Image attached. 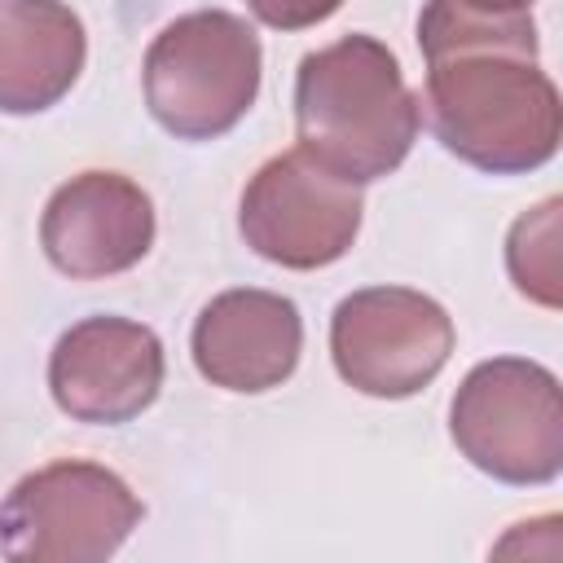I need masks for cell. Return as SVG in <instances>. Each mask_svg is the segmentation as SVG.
Returning a JSON list of instances; mask_svg holds the SVG:
<instances>
[{
	"instance_id": "5b68a950",
	"label": "cell",
	"mask_w": 563,
	"mask_h": 563,
	"mask_svg": "<svg viewBox=\"0 0 563 563\" xmlns=\"http://www.w3.org/2000/svg\"><path fill=\"white\" fill-rule=\"evenodd\" d=\"M145 519L141 497L101 462H48L0 501V559L101 563Z\"/></svg>"
},
{
	"instance_id": "ba28073f",
	"label": "cell",
	"mask_w": 563,
	"mask_h": 563,
	"mask_svg": "<svg viewBox=\"0 0 563 563\" xmlns=\"http://www.w3.org/2000/svg\"><path fill=\"white\" fill-rule=\"evenodd\" d=\"M163 339L132 317H84L48 352V391L75 422L119 427L141 418L163 391Z\"/></svg>"
},
{
	"instance_id": "7a4b0ae2",
	"label": "cell",
	"mask_w": 563,
	"mask_h": 563,
	"mask_svg": "<svg viewBox=\"0 0 563 563\" xmlns=\"http://www.w3.org/2000/svg\"><path fill=\"white\" fill-rule=\"evenodd\" d=\"M418 123L422 110L396 53L365 31L308 53L295 70V150L347 185L391 176L409 158Z\"/></svg>"
},
{
	"instance_id": "4fadbf2b",
	"label": "cell",
	"mask_w": 563,
	"mask_h": 563,
	"mask_svg": "<svg viewBox=\"0 0 563 563\" xmlns=\"http://www.w3.org/2000/svg\"><path fill=\"white\" fill-rule=\"evenodd\" d=\"M343 0H246V9L255 13V22L273 26V31H308L325 18L339 13Z\"/></svg>"
},
{
	"instance_id": "5bb4252c",
	"label": "cell",
	"mask_w": 563,
	"mask_h": 563,
	"mask_svg": "<svg viewBox=\"0 0 563 563\" xmlns=\"http://www.w3.org/2000/svg\"><path fill=\"white\" fill-rule=\"evenodd\" d=\"M466 13H484V18H510V13H528L537 0H453Z\"/></svg>"
},
{
	"instance_id": "30bf717a",
	"label": "cell",
	"mask_w": 563,
	"mask_h": 563,
	"mask_svg": "<svg viewBox=\"0 0 563 563\" xmlns=\"http://www.w3.org/2000/svg\"><path fill=\"white\" fill-rule=\"evenodd\" d=\"M198 374L238 396H260L282 387L303 352V317L295 299L260 286H238L216 295L189 334Z\"/></svg>"
},
{
	"instance_id": "8992f818",
	"label": "cell",
	"mask_w": 563,
	"mask_h": 563,
	"mask_svg": "<svg viewBox=\"0 0 563 563\" xmlns=\"http://www.w3.org/2000/svg\"><path fill=\"white\" fill-rule=\"evenodd\" d=\"M453 317L422 290L365 286L330 317V356L347 387L374 400L418 396L453 356Z\"/></svg>"
},
{
	"instance_id": "8fae6325",
	"label": "cell",
	"mask_w": 563,
	"mask_h": 563,
	"mask_svg": "<svg viewBox=\"0 0 563 563\" xmlns=\"http://www.w3.org/2000/svg\"><path fill=\"white\" fill-rule=\"evenodd\" d=\"M88 62V31L62 0H0V114L57 106Z\"/></svg>"
},
{
	"instance_id": "9c48e42d",
	"label": "cell",
	"mask_w": 563,
	"mask_h": 563,
	"mask_svg": "<svg viewBox=\"0 0 563 563\" xmlns=\"http://www.w3.org/2000/svg\"><path fill=\"white\" fill-rule=\"evenodd\" d=\"M40 246L75 282L128 273L154 246V202L123 172H79L44 202Z\"/></svg>"
},
{
	"instance_id": "7c38bea8",
	"label": "cell",
	"mask_w": 563,
	"mask_h": 563,
	"mask_svg": "<svg viewBox=\"0 0 563 563\" xmlns=\"http://www.w3.org/2000/svg\"><path fill=\"white\" fill-rule=\"evenodd\" d=\"M559 211H563V202L545 198L532 211H523L506 233V268H510L515 290L550 312L563 303V295H559Z\"/></svg>"
},
{
	"instance_id": "6da1fadb",
	"label": "cell",
	"mask_w": 563,
	"mask_h": 563,
	"mask_svg": "<svg viewBox=\"0 0 563 563\" xmlns=\"http://www.w3.org/2000/svg\"><path fill=\"white\" fill-rule=\"evenodd\" d=\"M418 48L427 57L418 110L453 158L488 176H523L559 154L563 106L537 66L528 13L484 18L453 0H427Z\"/></svg>"
},
{
	"instance_id": "52a82bcc",
	"label": "cell",
	"mask_w": 563,
	"mask_h": 563,
	"mask_svg": "<svg viewBox=\"0 0 563 563\" xmlns=\"http://www.w3.org/2000/svg\"><path fill=\"white\" fill-rule=\"evenodd\" d=\"M361 216V185L317 167L303 150H286L246 180L238 229L260 260L312 273L352 251Z\"/></svg>"
},
{
	"instance_id": "3957f363",
	"label": "cell",
	"mask_w": 563,
	"mask_h": 563,
	"mask_svg": "<svg viewBox=\"0 0 563 563\" xmlns=\"http://www.w3.org/2000/svg\"><path fill=\"white\" fill-rule=\"evenodd\" d=\"M260 70L264 48L246 18L229 9H194L167 22L145 48V106L176 141H216L255 106Z\"/></svg>"
},
{
	"instance_id": "277c9868",
	"label": "cell",
	"mask_w": 563,
	"mask_h": 563,
	"mask_svg": "<svg viewBox=\"0 0 563 563\" xmlns=\"http://www.w3.org/2000/svg\"><path fill=\"white\" fill-rule=\"evenodd\" d=\"M449 435L457 453L497 484L532 488L563 471L559 378L528 356L479 361L453 391Z\"/></svg>"
}]
</instances>
